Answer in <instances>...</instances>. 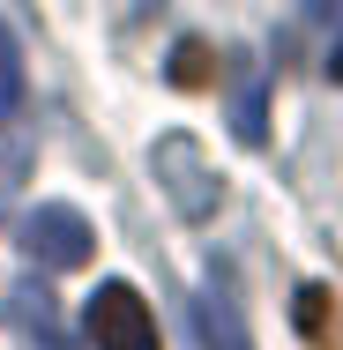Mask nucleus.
<instances>
[{"label": "nucleus", "instance_id": "1a4fd4ad", "mask_svg": "<svg viewBox=\"0 0 343 350\" xmlns=\"http://www.w3.org/2000/svg\"><path fill=\"white\" fill-rule=\"evenodd\" d=\"M306 15L314 23H343V0H306Z\"/></svg>", "mask_w": 343, "mask_h": 350}, {"label": "nucleus", "instance_id": "7ed1b4c3", "mask_svg": "<svg viewBox=\"0 0 343 350\" xmlns=\"http://www.w3.org/2000/svg\"><path fill=\"white\" fill-rule=\"evenodd\" d=\"M157 179H164V202H172V209H187V216L216 209V172H209V157L187 135H164V142H157Z\"/></svg>", "mask_w": 343, "mask_h": 350}, {"label": "nucleus", "instance_id": "423d86ee", "mask_svg": "<svg viewBox=\"0 0 343 350\" xmlns=\"http://www.w3.org/2000/svg\"><path fill=\"white\" fill-rule=\"evenodd\" d=\"M15 321L38 336V350H68L60 336H53V313H45V291H15Z\"/></svg>", "mask_w": 343, "mask_h": 350}, {"label": "nucleus", "instance_id": "20e7f679", "mask_svg": "<svg viewBox=\"0 0 343 350\" xmlns=\"http://www.w3.org/2000/svg\"><path fill=\"white\" fill-rule=\"evenodd\" d=\"M194 321H202V336H209V350H246V328H239V321H231V306H224V298H216V291H209L202 306H194Z\"/></svg>", "mask_w": 343, "mask_h": 350}, {"label": "nucleus", "instance_id": "39448f33", "mask_svg": "<svg viewBox=\"0 0 343 350\" xmlns=\"http://www.w3.org/2000/svg\"><path fill=\"white\" fill-rule=\"evenodd\" d=\"M15 105H23V45H15V30L0 23V127L15 120Z\"/></svg>", "mask_w": 343, "mask_h": 350}, {"label": "nucleus", "instance_id": "f03ea898", "mask_svg": "<svg viewBox=\"0 0 343 350\" xmlns=\"http://www.w3.org/2000/svg\"><path fill=\"white\" fill-rule=\"evenodd\" d=\"M90 343L97 350H157V321H149V306H142L135 283H105L97 298H90Z\"/></svg>", "mask_w": 343, "mask_h": 350}, {"label": "nucleus", "instance_id": "9d476101", "mask_svg": "<svg viewBox=\"0 0 343 350\" xmlns=\"http://www.w3.org/2000/svg\"><path fill=\"white\" fill-rule=\"evenodd\" d=\"M329 75H336V82H343V38H336V60H329Z\"/></svg>", "mask_w": 343, "mask_h": 350}, {"label": "nucleus", "instance_id": "0eeeda50", "mask_svg": "<svg viewBox=\"0 0 343 350\" xmlns=\"http://www.w3.org/2000/svg\"><path fill=\"white\" fill-rule=\"evenodd\" d=\"M172 82H179V90H202L209 82V45H179V53H172Z\"/></svg>", "mask_w": 343, "mask_h": 350}, {"label": "nucleus", "instance_id": "f257e3e1", "mask_svg": "<svg viewBox=\"0 0 343 350\" xmlns=\"http://www.w3.org/2000/svg\"><path fill=\"white\" fill-rule=\"evenodd\" d=\"M23 254H30L38 269H82V261L97 254V231H90L82 209L45 202V209H30V224H23Z\"/></svg>", "mask_w": 343, "mask_h": 350}, {"label": "nucleus", "instance_id": "6e6552de", "mask_svg": "<svg viewBox=\"0 0 343 350\" xmlns=\"http://www.w3.org/2000/svg\"><path fill=\"white\" fill-rule=\"evenodd\" d=\"M298 328H306V336H329V291H321V283L298 291Z\"/></svg>", "mask_w": 343, "mask_h": 350}]
</instances>
